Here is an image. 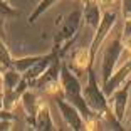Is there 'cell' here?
<instances>
[{
	"instance_id": "cell-1",
	"label": "cell",
	"mask_w": 131,
	"mask_h": 131,
	"mask_svg": "<svg viewBox=\"0 0 131 131\" xmlns=\"http://www.w3.org/2000/svg\"><path fill=\"white\" fill-rule=\"evenodd\" d=\"M88 62H89V52L86 49L79 50V52H77V56H76V64L79 66V67H86V66H88Z\"/></svg>"
},
{
	"instance_id": "cell-2",
	"label": "cell",
	"mask_w": 131,
	"mask_h": 131,
	"mask_svg": "<svg viewBox=\"0 0 131 131\" xmlns=\"http://www.w3.org/2000/svg\"><path fill=\"white\" fill-rule=\"evenodd\" d=\"M103 2H104V4H106V5H111L113 2H114V0H103Z\"/></svg>"
},
{
	"instance_id": "cell-3",
	"label": "cell",
	"mask_w": 131,
	"mask_h": 131,
	"mask_svg": "<svg viewBox=\"0 0 131 131\" xmlns=\"http://www.w3.org/2000/svg\"><path fill=\"white\" fill-rule=\"evenodd\" d=\"M126 47H128V49L131 50V39H129V40H128V42H126Z\"/></svg>"
}]
</instances>
